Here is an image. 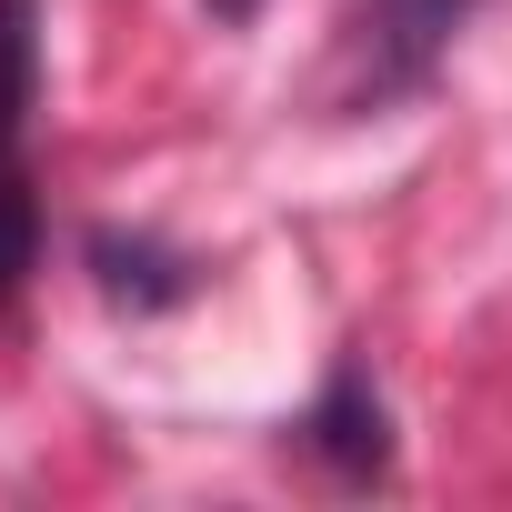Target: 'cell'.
I'll use <instances>...</instances> for the list:
<instances>
[{"mask_svg":"<svg viewBox=\"0 0 512 512\" xmlns=\"http://www.w3.org/2000/svg\"><path fill=\"white\" fill-rule=\"evenodd\" d=\"M31 101H41V0H0V312L31 272Z\"/></svg>","mask_w":512,"mask_h":512,"instance_id":"7a4b0ae2","label":"cell"},{"mask_svg":"<svg viewBox=\"0 0 512 512\" xmlns=\"http://www.w3.org/2000/svg\"><path fill=\"white\" fill-rule=\"evenodd\" d=\"M472 21V0H362L352 31H342V101L352 111H382L402 91H422L452 51V31Z\"/></svg>","mask_w":512,"mask_h":512,"instance_id":"6da1fadb","label":"cell"},{"mask_svg":"<svg viewBox=\"0 0 512 512\" xmlns=\"http://www.w3.org/2000/svg\"><path fill=\"white\" fill-rule=\"evenodd\" d=\"M251 11H262V0H211V21H251Z\"/></svg>","mask_w":512,"mask_h":512,"instance_id":"5b68a950","label":"cell"},{"mask_svg":"<svg viewBox=\"0 0 512 512\" xmlns=\"http://www.w3.org/2000/svg\"><path fill=\"white\" fill-rule=\"evenodd\" d=\"M91 272H101L111 312H171V302L201 292V262H181V251L151 241V231H91Z\"/></svg>","mask_w":512,"mask_h":512,"instance_id":"277c9868","label":"cell"},{"mask_svg":"<svg viewBox=\"0 0 512 512\" xmlns=\"http://www.w3.org/2000/svg\"><path fill=\"white\" fill-rule=\"evenodd\" d=\"M302 442L332 462V482H382L392 472V412H382V392H372L362 362H332L322 402L302 412Z\"/></svg>","mask_w":512,"mask_h":512,"instance_id":"3957f363","label":"cell"}]
</instances>
